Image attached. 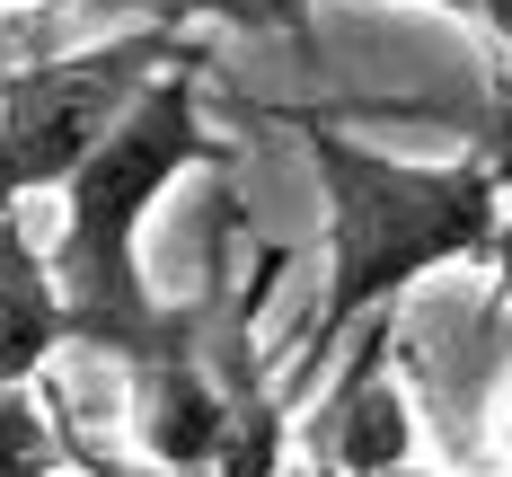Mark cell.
Returning <instances> with one entry per match:
<instances>
[{
	"label": "cell",
	"mask_w": 512,
	"mask_h": 477,
	"mask_svg": "<svg viewBox=\"0 0 512 477\" xmlns=\"http://www.w3.org/2000/svg\"><path fill=\"white\" fill-rule=\"evenodd\" d=\"M0 477H62V424L27 389H0Z\"/></svg>",
	"instance_id": "cell-8"
},
{
	"label": "cell",
	"mask_w": 512,
	"mask_h": 477,
	"mask_svg": "<svg viewBox=\"0 0 512 477\" xmlns=\"http://www.w3.org/2000/svg\"><path fill=\"white\" fill-rule=\"evenodd\" d=\"M389 345H398V310L362 318L354 327V354L336 363L318 416H309V451L327 460V477H398L415 469V407L407 389L389 380Z\"/></svg>",
	"instance_id": "cell-4"
},
{
	"label": "cell",
	"mask_w": 512,
	"mask_h": 477,
	"mask_svg": "<svg viewBox=\"0 0 512 477\" xmlns=\"http://www.w3.org/2000/svg\"><path fill=\"white\" fill-rule=\"evenodd\" d=\"M62 469H71V477H177V469H151V460H106V451H71V442H62Z\"/></svg>",
	"instance_id": "cell-9"
},
{
	"label": "cell",
	"mask_w": 512,
	"mask_h": 477,
	"mask_svg": "<svg viewBox=\"0 0 512 477\" xmlns=\"http://www.w3.org/2000/svg\"><path fill=\"white\" fill-rule=\"evenodd\" d=\"M477 18H486V27H495V45L512 53V0H477Z\"/></svg>",
	"instance_id": "cell-10"
},
{
	"label": "cell",
	"mask_w": 512,
	"mask_h": 477,
	"mask_svg": "<svg viewBox=\"0 0 512 477\" xmlns=\"http://www.w3.org/2000/svg\"><path fill=\"white\" fill-rule=\"evenodd\" d=\"M62 354V301H53V265L18 230V212L0 221V389H27Z\"/></svg>",
	"instance_id": "cell-6"
},
{
	"label": "cell",
	"mask_w": 512,
	"mask_h": 477,
	"mask_svg": "<svg viewBox=\"0 0 512 477\" xmlns=\"http://www.w3.org/2000/svg\"><path fill=\"white\" fill-rule=\"evenodd\" d=\"M195 80L204 71H168L62 186V239L45 257L53 301H62V345L106 354L124 371L159 363V354H186L204 336V310H168L151 292V274H142V221H151V204L186 168L221 159V142L204 133Z\"/></svg>",
	"instance_id": "cell-2"
},
{
	"label": "cell",
	"mask_w": 512,
	"mask_h": 477,
	"mask_svg": "<svg viewBox=\"0 0 512 477\" xmlns=\"http://www.w3.org/2000/svg\"><path fill=\"white\" fill-rule=\"evenodd\" d=\"M415 9H442V18H477V0H415Z\"/></svg>",
	"instance_id": "cell-12"
},
{
	"label": "cell",
	"mask_w": 512,
	"mask_h": 477,
	"mask_svg": "<svg viewBox=\"0 0 512 477\" xmlns=\"http://www.w3.org/2000/svg\"><path fill=\"white\" fill-rule=\"evenodd\" d=\"M283 124L309 151L318 195H327V292H318V318H309V345H301V380L283 389V398H301L345 354V336L362 318L398 310L424 274L477 265L495 248V230H504V159L407 168V159L336 133L309 106H283Z\"/></svg>",
	"instance_id": "cell-1"
},
{
	"label": "cell",
	"mask_w": 512,
	"mask_h": 477,
	"mask_svg": "<svg viewBox=\"0 0 512 477\" xmlns=\"http://www.w3.org/2000/svg\"><path fill=\"white\" fill-rule=\"evenodd\" d=\"M230 433V398L221 380L204 371V336L186 354H159V363L133 371V442L151 469H177V477H204L212 451Z\"/></svg>",
	"instance_id": "cell-5"
},
{
	"label": "cell",
	"mask_w": 512,
	"mask_h": 477,
	"mask_svg": "<svg viewBox=\"0 0 512 477\" xmlns=\"http://www.w3.org/2000/svg\"><path fill=\"white\" fill-rule=\"evenodd\" d=\"M89 18L115 27H159V36H186V27H239V36H274V45L309 53V18L318 0H80Z\"/></svg>",
	"instance_id": "cell-7"
},
{
	"label": "cell",
	"mask_w": 512,
	"mask_h": 477,
	"mask_svg": "<svg viewBox=\"0 0 512 477\" xmlns=\"http://www.w3.org/2000/svg\"><path fill=\"white\" fill-rule=\"evenodd\" d=\"M168 71H204V45L195 36H159V27H115V36H98L80 53L9 71L0 80V221L27 195H62L71 168L98 151Z\"/></svg>",
	"instance_id": "cell-3"
},
{
	"label": "cell",
	"mask_w": 512,
	"mask_h": 477,
	"mask_svg": "<svg viewBox=\"0 0 512 477\" xmlns=\"http://www.w3.org/2000/svg\"><path fill=\"white\" fill-rule=\"evenodd\" d=\"M486 257H495V274L512 283V212H504V230H495V248H486Z\"/></svg>",
	"instance_id": "cell-11"
}]
</instances>
